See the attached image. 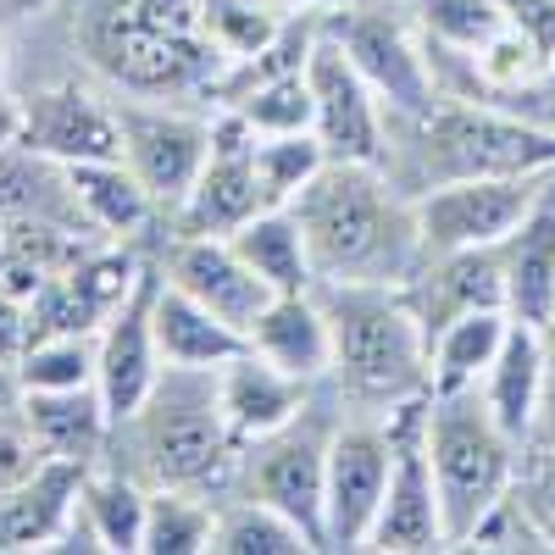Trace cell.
<instances>
[{
	"instance_id": "obj_1",
	"label": "cell",
	"mask_w": 555,
	"mask_h": 555,
	"mask_svg": "<svg viewBox=\"0 0 555 555\" xmlns=\"http://www.w3.org/2000/svg\"><path fill=\"white\" fill-rule=\"evenodd\" d=\"M317 284H405L423 261L411 195L366 162H328L289 201Z\"/></svg>"
},
{
	"instance_id": "obj_2",
	"label": "cell",
	"mask_w": 555,
	"mask_h": 555,
	"mask_svg": "<svg viewBox=\"0 0 555 555\" xmlns=\"http://www.w3.org/2000/svg\"><path fill=\"white\" fill-rule=\"evenodd\" d=\"M555 167V128L489 101H439L428 117H389L384 172L405 195L450 178H512Z\"/></svg>"
},
{
	"instance_id": "obj_3",
	"label": "cell",
	"mask_w": 555,
	"mask_h": 555,
	"mask_svg": "<svg viewBox=\"0 0 555 555\" xmlns=\"http://www.w3.org/2000/svg\"><path fill=\"white\" fill-rule=\"evenodd\" d=\"M317 300L328 311L339 395L373 405V416L428 395V328L395 284H317Z\"/></svg>"
},
{
	"instance_id": "obj_4",
	"label": "cell",
	"mask_w": 555,
	"mask_h": 555,
	"mask_svg": "<svg viewBox=\"0 0 555 555\" xmlns=\"http://www.w3.org/2000/svg\"><path fill=\"white\" fill-rule=\"evenodd\" d=\"M133 439L139 478L151 489H217L228 473H240V439L217 405V373L195 366H162L151 400L128 423H117Z\"/></svg>"
},
{
	"instance_id": "obj_5",
	"label": "cell",
	"mask_w": 555,
	"mask_h": 555,
	"mask_svg": "<svg viewBox=\"0 0 555 555\" xmlns=\"http://www.w3.org/2000/svg\"><path fill=\"white\" fill-rule=\"evenodd\" d=\"M428 461H434L450 550H461L473 539V528L512 494L522 444L489 416L478 389L428 395Z\"/></svg>"
},
{
	"instance_id": "obj_6",
	"label": "cell",
	"mask_w": 555,
	"mask_h": 555,
	"mask_svg": "<svg viewBox=\"0 0 555 555\" xmlns=\"http://www.w3.org/2000/svg\"><path fill=\"white\" fill-rule=\"evenodd\" d=\"M83 44L95 67H106L133 95H172V89L217 83V44L206 34H167L122 12V0H101Z\"/></svg>"
},
{
	"instance_id": "obj_7",
	"label": "cell",
	"mask_w": 555,
	"mask_h": 555,
	"mask_svg": "<svg viewBox=\"0 0 555 555\" xmlns=\"http://www.w3.org/2000/svg\"><path fill=\"white\" fill-rule=\"evenodd\" d=\"M356 73L373 83V95L384 101L389 117H428L439 106V78L428 62V39H416L384 0H361V7L328 12L322 17Z\"/></svg>"
},
{
	"instance_id": "obj_8",
	"label": "cell",
	"mask_w": 555,
	"mask_h": 555,
	"mask_svg": "<svg viewBox=\"0 0 555 555\" xmlns=\"http://www.w3.org/2000/svg\"><path fill=\"white\" fill-rule=\"evenodd\" d=\"M550 178H555V167L550 172H512V178H450V183H434V190L411 195L423 256L500 245L533 211V201L550 190Z\"/></svg>"
},
{
	"instance_id": "obj_9",
	"label": "cell",
	"mask_w": 555,
	"mask_h": 555,
	"mask_svg": "<svg viewBox=\"0 0 555 555\" xmlns=\"http://www.w3.org/2000/svg\"><path fill=\"white\" fill-rule=\"evenodd\" d=\"M384 428L395 444V473H389V494H384V512H378V528L366 539V550H384V555L450 550L444 505H439L434 461H428V395L389 405Z\"/></svg>"
},
{
	"instance_id": "obj_10",
	"label": "cell",
	"mask_w": 555,
	"mask_h": 555,
	"mask_svg": "<svg viewBox=\"0 0 555 555\" xmlns=\"http://www.w3.org/2000/svg\"><path fill=\"white\" fill-rule=\"evenodd\" d=\"M339 423H322V411L306 400V411L295 423L272 428L267 439H250L245 455H240V478H245V494L278 505L284 517H295L317 550H328L322 539V483H328V439H334Z\"/></svg>"
},
{
	"instance_id": "obj_11",
	"label": "cell",
	"mask_w": 555,
	"mask_h": 555,
	"mask_svg": "<svg viewBox=\"0 0 555 555\" xmlns=\"http://www.w3.org/2000/svg\"><path fill=\"white\" fill-rule=\"evenodd\" d=\"M395 444L384 416L339 423L328 439V483H322V539L328 550H366L389 494Z\"/></svg>"
},
{
	"instance_id": "obj_12",
	"label": "cell",
	"mask_w": 555,
	"mask_h": 555,
	"mask_svg": "<svg viewBox=\"0 0 555 555\" xmlns=\"http://www.w3.org/2000/svg\"><path fill=\"white\" fill-rule=\"evenodd\" d=\"M306 83H311V133L322 139L328 162H366V167H384L389 151V112L373 95V83L356 73V62L345 56V44L322 28L311 44V62H306Z\"/></svg>"
},
{
	"instance_id": "obj_13",
	"label": "cell",
	"mask_w": 555,
	"mask_h": 555,
	"mask_svg": "<svg viewBox=\"0 0 555 555\" xmlns=\"http://www.w3.org/2000/svg\"><path fill=\"white\" fill-rule=\"evenodd\" d=\"M261 206H267V195L256 178V133L245 128L240 112L222 106L211 117V156L195 178V190L172 211L178 234H234Z\"/></svg>"
},
{
	"instance_id": "obj_14",
	"label": "cell",
	"mask_w": 555,
	"mask_h": 555,
	"mask_svg": "<svg viewBox=\"0 0 555 555\" xmlns=\"http://www.w3.org/2000/svg\"><path fill=\"white\" fill-rule=\"evenodd\" d=\"M122 122V162L145 183V195L167 211L183 206L195 178L211 156V122L190 112H156V106H117Z\"/></svg>"
},
{
	"instance_id": "obj_15",
	"label": "cell",
	"mask_w": 555,
	"mask_h": 555,
	"mask_svg": "<svg viewBox=\"0 0 555 555\" xmlns=\"http://www.w3.org/2000/svg\"><path fill=\"white\" fill-rule=\"evenodd\" d=\"M167 284L195 295L206 311H217L228 328H240V334L256 328V317L278 295L267 278L234 250L228 234H178L172 250H167Z\"/></svg>"
},
{
	"instance_id": "obj_16",
	"label": "cell",
	"mask_w": 555,
	"mask_h": 555,
	"mask_svg": "<svg viewBox=\"0 0 555 555\" xmlns=\"http://www.w3.org/2000/svg\"><path fill=\"white\" fill-rule=\"evenodd\" d=\"M151 295H156V278L145 272L133 284V295L101 322V373L95 389L106 400L112 428L128 423V416L151 400L156 378H162V350H156V328H151Z\"/></svg>"
},
{
	"instance_id": "obj_17",
	"label": "cell",
	"mask_w": 555,
	"mask_h": 555,
	"mask_svg": "<svg viewBox=\"0 0 555 555\" xmlns=\"http://www.w3.org/2000/svg\"><path fill=\"white\" fill-rule=\"evenodd\" d=\"M23 145L62 167L122 162V122H117V106L62 83V89H44V95L23 101Z\"/></svg>"
},
{
	"instance_id": "obj_18",
	"label": "cell",
	"mask_w": 555,
	"mask_h": 555,
	"mask_svg": "<svg viewBox=\"0 0 555 555\" xmlns=\"http://www.w3.org/2000/svg\"><path fill=\"white\" fill-rule=\"evenodd\" d=\"M400 295L411 300L416 322L428 328V339L444 328V322L467 317V311H505V278H500V250H444V256H423L416 272L400 284Z\"/></svg>"
},
{
	"instance_id": "obj_19",
	"label": "cell",
	"mask_w": 555,
	"mask_h": 555,
	"mask_svg": "<svg viewBox=\"0 0 555 555\" xmlns=\"http://www.w3.org/2000/svg\"><path fill=\"white\" fill-rule=\"evenodd\" d=\"M317 384H300L289 378L284 366H272L267 356H256L250 345L234 356V361H222L217 366V405L228 416V428H234L240 444L250 439H267L272 428H284L295 423V416L306 411Z\"/></svg>"
},
{
	"instance_id": "obj_20",
	"label": "cell",
	"mask_w": 555,
	"mask_h": 555,
	"mask_svg": "<svg viewBox=\"0 0 555 555\" xmlns=\"http://www.w3.org/2000/svg\"><path fill=\"white\" fill-rule=\"evenodd\" d=\"M494 250H500V278H505V311L517 322H533V328H550V317H555V178L533 201V211Z\"/></svg>"
},
{
	"instance_id": "obj_21",
	"label": "cell",
	"mask_w": 555,
	"mask_h": 555,
	"mask_svg": "<svg viewBox=\"0 0 555 555\" xmlns=\"http://www.w3.org/2000/svg\"><path fill=\"white\" fill-rule=\"evenodd\" d=\"M83 489V461L44 455L39 467L0 489V550H51Z\"/></svg>"
},
{
	"instance_id": "obj_22",
	"label": "cell",
	"mask_w": 555,
	"mask_h": 555,
	"mask_svg": "<svg viewBox=\"0 0 555 555\" xmlns=\"http://www.w3.org/2000/svg\"><path fill=\"white\" fill-rule=\"evenodd\" d=\"M544 361H550V334L533 328V322H517L512 317V328H505V339H500V350L489 361V373L478 384L489 416L517 444H528V434H533L539 395H544Z\"/></svg>"
},
{
	"instance_id": "obj_23",
	"label": "cell",
	"mask_w": 555,
	"mask_h": 555,
	"mask_svg": "<svg viewBox=\"0 0 555 555\" xmlns=\"http://www.w3.org/2000/svg\"><path fill=\"white\" fill-rule=\"evenodd\" d=\"M245 339H250L256 356H267L272 366H284V373L300 378V384H322V378H328L334 339H328V311H322L317 289L272 295Z\"/></svg>"
},
{
	"instance_id": "obj_24",
	"label": "cell",
	"mask_w": 555,
	"mask_h": 555,
	"mask_svg": "<svg viewBox=\"0 0 555 555\" xmlns=\"http://www.w3.org/2000/svg\"><path fill=\"white\" fill-rule=\"evenodd\" d=\"M151 328H156V350L167 366H195V373H217L222 361H234L250 339L240 328H228L217 311H206L195 295L172 289L167 278H156L151 295Z\"/></svg>"
},
{
	"instance_id": "obj_25",
	"label": "cell",
	"mask_w": 555,
	"mask_h": 555,
	"mask_svg": "<svg viewBox=\"0 0 555 555\" xmlns=\"http://www.w3.org/2000/svg\"><path fill=\"white\" fill-rule=\"evenodd\" d=\"M23 428L34 434V444L44 455H62V461H89L101 450L112 416L101 389H34L23 395Z\"/></svg>"
},
{
	"instance_id": "obj_26",
	"label": "cell",
	"mask_w": 555,
	"mask_h": 555,
	"mask_svg": "<svg viewBox=\"0 0 555 555\" xmlns=\"http://www.w3.org/2000/svg\"><path fill=\"white\" fill-rule=\"evenodd\" d=\"M505 328H512V311H467L444 322V328L428 339V395H461V389H478L489 361L505 339Z\"/></svg>"
},
{
	"instance_id": "obj_27",
	"label": "cell",
	"mask_w": 555,
	"mask_h": 555,
	"mask_svg": "<svg viewBox=\"0 0 555 555\" xmlns=\"http://www.w3.org/2000/svg\"><path fill=\"white\" fill-rule=\"evenodd\" d=\"M234 250L267 278L278 295H300V289H317V267H311V250H306V234L289 206H261L250 222H240L234 234Z\"/></svg>"
},
{
	"instance_id": "obj_28",
	"label": "cell",
	"mask_w": 555,
	"mask_h": 555,
	"mask_svg": "<svg viewBox=\"0 0 555 555\" xmlns=\"http://www.w3.org/2000/svg\"><path fill=\"white\" fill-rule=\"evenodd\" d=\"M317 539L284 517L278 505L240 494L234 505H217V522H211V555H311Z\"/></svg>"
},
{
	"instance_id": "obj_29",
	"label": "cell",
	"mask_w": 555,
	"mask_h": 555,
	"mask_svg": "<svg viewBox=\"0 0 555 555\" xmlns=\"http://www.w3.org/2000/svg\"><path fill=\"white\" fill-rule=\"evenodd\" d=\"M73 172V195L89 217V228H106V234H133L139 222L156 211V201L145 195V183L133 178L128 162H78Z\"/></svg>"
},
{
	"instance_id": "obj_30",
	"label": "cell",
	"mask_w": 555,
	"mask_h": 555,
	"mask_svg": "<svg viewBox=\"0 0 555 555\" xmlns=\"http://www.w3.org/2000/svg\"><path fill=\"white\" fill-rule=\"evenodd\" d=\"M78 505H83L89 528H95L101 550H112V555H139V550H145V505H151V489L139 483V478H128V473H95V478H83Z\"/></svg>"
},
{
	"instance_id": "obj_31",
	"label": "cell",
	"mask_w": 555,
	"mask_h": 555,
	"mask_svg": "<svg viewBox=\"0 0 555 555\" xmlns=\"http://www.w3.org/2000/svg\"><path fill=\"white\" fill-rule=\"evenodd\" d=\"M17 389H89L101 373V334H34L17 356Z\"/></svg>"
},
{
	"instance_id": "obj_32",
	"label": "cell",
	"mask_w": 555,
	"mask_h": 555,
	"mask_svg": "<svg viewBox=\"0 0 555 555\" xmlns=\"http://www.w3.org/2000/svg\"><path fill=\"white\" fill-rule=\"evenodd\" d=\"M217 505L201 500V489H151L145 505V555H201L211 550Z\"/></svg>"
},
{
	"instance_id": "obj_33",
	"label": "cell",
	"mask_w": 555,
	"mask_h": 555,
	"mask_svg": "<svg viewBox=\"0 0 555 555\" xmlns=\"http://www.w3.org/2000/svg\"><path fill=\"white\" fill-rule=\"evenodd\" d=\"M284 0H201V34L222 62H245L284 28Z\"/></svg>"
},
{
	"instance_id": "obj_34",
	"label": "cell",
	"mask_w": 555,
	"mask_h": 555,
	"mask_svg": "<svg viewBox=\"0 0 555 555\" xmlns=\"http://www.w3.org/2000/svg\"><path fill=\"white\" fill-rule=\"evenodd\" d=\"M322 167H328V151H322V139L311 128L306 133H256V178H261L267 206H289Z\"/></svg>"
},
{
	"instance_id": "obj_35",
	"label": "cell",
	"mask_w": 555,
	"mask_h": 555,
	"mask_svg": "<svg viewBox=\"0 0 555 555\" xmlns=\"http://www.w3.org/2000/svg\"><path fill=\"white\" fill-rule=\"evenodd\" d=\"M416 23H423V39L473 56L483 39L505 28V12L500 0H416Z\"/></svg>"
},
{
	"instance_id": "obj_36",
	"label": "cell",
	"mask_w": 555,
	"mask_h": 555,
	"mask_svg": "<svg viewBox=\"0 0 555 555\" xmlns=\"http://www.w3.org/2000/svg\"><path fill=\"white\" fill-rule=\"evenodd\" d=\"M228 112H240L250 133H306L317 106H311V83L306 73H289V78H272L250 95H240Z\"/></svg>"
},
{
	"instance_id": "obj_37",
	"label": "cell",
	"mask_w": 555,
	"mask_h": 555,
	"mask_svg": "<svg viewBox=\"0 0 555 555\" xmlns=\"http://www.w3.org/2000/svg\"><path fill=\"white\" fill-rule=\"evenodd\" d=\"M517 494L533 512V522L550 533L555 544V450H539V444H522V461H517Z\"/></svg>"
},
{
	"instance_id": "obj_38",
	"label": "cell",
	"mask_w": 555,
	"mask_h": 555,
	"mask_svg": "<svg viewBox=\"0 0 555 555\" xmlns=\"http://www.w3.org/2000/svg\"><path fill=\"white\" fill-rule=\"evenodd\" d=\"M505 23H512L533 51L544 56V67L555 62V0H500Z\"/></svg>"
},
{
	"instance_id": "obj_39",
	"label": "cell",
	"mask_w": 555,
	"mask_h": 555,
	"mask_svg": "<svg viewBox=\"0 0 555 555\" xmlns=\"http://www.w3.org/2000/svg\"><path fill=\"white\" fill-rule=\"evenodd\" d=\"M28 339H34V311L17 295L0 289V366H17V356L28 350Z\"/></svg>"
},
{
	"instance_id": "obj_40",
	"label": "cell",
	"mask_w": 555,
	"mask_h": 555,
	"mask_svg": "<svg viewBox=\"0 0 555 555\" xmlns=\"http://www.w3.org/2000/svg\"><path fill=\"white\" fill-rule=\"evenodd\" d=\"M528 444L555 450V339H550V361H544V395H539V416H533V434Z\"/></svg>"
},
{
	"instance_id": "obj_41",
	"label": "cell",
	"mask_w": 555,
	"mask_h": 555,
	"mask_svg": "<svg viewBox=\"0 0 555 555\" xmlns=\"http://www.w3.org/2000/svg\"><path fill=\"white\" fill-rule=\"evenodd\" d=\"M23 139V101H12L7 89H0V151H12Z\"/></svg>"
},
{
	"instance_id": "obj_42",
	"label": "cell",
	"mask_w": 555,
	"mask_h": 555,
	"mask_svg": "<svg viewBox=\"0 0 555 555\" xmlns=\"http://www.w3.org/2000/svg\"><path fill=\"white\" fill-rule=\"evenodd\" d=\"M284 7H295V12H317V17H328V12L361 7V0H284Z\"/></svg>"
},
{
	"instance_id": "obj_43",
	"label": "cell",
	"mask_w": 555,
	"mask_h": 555,
	"mask_svg": "<svg viewBox=\"0 0 555 555\" xmlns=\"http://www.w3.org/2000/svg\"><path fill=\"white\" fill-rule=\"evenodd\" d=\"M12 12H34V7H44V0H7Z\"/></svg>"
},
{
	"instance_id": "obj_44",
	"label": "cell",
	"mask_w": 555,
	"mask_h": 555,
	"mask_svg": "<svg viewBox=\"0 0 555 555\" xmlns=\"http://www.w3.org/2000/svg\"><path fill=\"white\" fill-rule=\"evenodd\" d=\"M544 334H550V339H555V317H550V328H544Z\"/></svg>"
},
{
	"instance_id": "obj_45",
	"label": "cell",
	"mask_w": 555,
	"mask_h": 555,
	"mask_svg": "<svg viewBox=\"0 0 555 555\" xmlns=\"http://www.w3.org/2000/svg\"><path fill=\"white\" fill-rule=\"evenodd\" d=\"M550 89H555V62H550Z\"/></svg>"
}]
</instances>
